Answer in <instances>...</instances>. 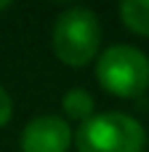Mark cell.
<instances>
[{"label":"cell","mask_w":149,"mask_h":152,"mask_svg":"<svg viewBox=\"0 0 149 152\" xmlns=\"http://www.w3.org/2000/svg\"><path fill=\"white\" fill-rule=\"evenodd\" d=\"M72 142L77 152H141L147 131L128 112H99L80 123Z\"/></svg>","instance_id":"cell-2"},{"label":"cell","mask_w":149,"mask_h":152,"mask_svg":"<svg viewBox=\"0 0 149 152\" xmlns=\"http://www.w3.org/2000/svg\"><path fill=\"white\" fill-rule=\"evenodd\" d=\"M61 107H64V115L72 120L85 123L88 118H93V96L85 88H69L61 96Z\"/></svg>","instance_id":"cell-6"},{"label":"cell","mask_w":149,"mask_h":152,"mask_svg":"<svg viewBox=\"0 0 149 152\" xmlns=\"http://www.w3.org/2000/svg\"><path fill=\"white\" fill-rule=\"evenodd\" d=\"M5 8H11V3L8 0H0V11H5Z\"/></svg>","instance_id":"cell-8"},{"label":"cell","mask_w":149,"mask_h":152,"mask_svg":"<svg viewBox=\"0 0 149 152\" xmlns=\"http://www.w3.org/2000/svg\"><path fill=\"white\" fill-rule=\"evenodd\" d=\"M11 115H13V102H11V94L0 86V128H3V126H8Z\"/></svg>","instance_id":"cell-7"},{"label":"cell","mask_w":149,"mask_h":152,"mask_svg":"<svg viewBox=\"0 0 149 152\" xmlns=\"http://www.w3.org/2000/svg\"><path fill=\"white\" fill-rule=\"evenodd\" d=\"M96 80L117 99H136L149 88V56L128 43H115L96 56Z\"/></svg>","instance_id":"cell-3"},{"label":"cell","mask_w":149,"mask_h":152,"mask_svg":"<svg viewBox=\"0 0 149 152\" xmlns=\"http://www.w3.org/2000/svg\"><path fill=\"white\" fill-rule=\"evenodd\" d=\"M69 144H72V128L59 115L32 118L19 136L21 152H67Z\"/></svg>","instance_id":"cell-4"},{"label":"cell","mask_w":149,"mask_h":152,"mask_svg":"<svg viewBox=\"0 0 149 152\" xmlns=\"http://www.w3.org/2000/svg\"><path fill=\"white\" fill-rule=\"evenodd\" d=\"M53 53L67 67H85L99 56L101 48V21L99 16L85 5H69L64 8L51 32Z\"/></svg>","instance_id":"cell-1"},{"label":"cell","mask_w":149,"mask_h":152,"mask_svg":"<svg viewBox=\"0 0 149 152\" xmlns=\"http://www.w3.org/2000/svg\"><path fill=\"white\" fill-rule=\"evenodd\" d=\"M120 19L123 24L136 32V35H149V0H125L120 3Z\"/></svg>","instance_id":"cell-5"}]
</instances>
